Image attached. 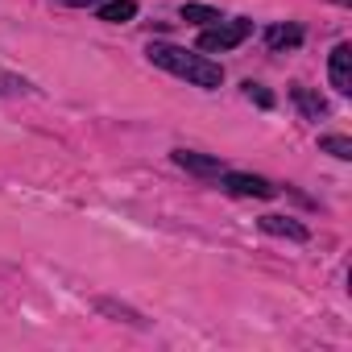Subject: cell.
Returning a JSON list of instances; mask_svg holds the SVG:
<instances>
[{
	"mask_svg": "<svg viewBox=\"0 0 352 352\" xmlns=\"http://www.w3.org/2000/svg\"><path fill=\"white\" fill-rule=\"evenodd\" d=\"M149 63L153 67H162V71H170V75H179V79H187V83H195V87H220L224 83V67L220 63H212V58H204V54H191V50H183V46H170V42H149Z\"/></svg>",
	"mask_w": 352,
	"mask_h": 352,
	"instance_id": "6da1fadb",
	"label": "cell"
},
{
	"mask_svg": "<svg viewBox=\"0 0 352 352\" xmlns=\"http://www.w3.org/2000/svg\"><path fill=\"white\" fill-rule=\"evenodd\" d=\"M253 34V21L249 17H236V21H216L199 34V50L208 54H220V50H236L245 38Z\"/></svg>",
	"mask_w": 352,
	"mask_h": 352,
	"instance_id": "7a4b0ae2",
	"label": "cell"
},
{
	"mask_svg": "<svg viewBox=\"0 0 352 352\" xmlns=\"http://www.w3.org/2000/svg\"><path fill=\"white\" fill-rule=\"evenodd\" d=\"M220 183H224V191L245 195V199H274V195H278L274 183L257 179V174H241V170H224V174H220Z\"/></svg>",
	"mask_w": 352,
	"mask_h": 352,
	"instance_id": "3957f363",
	"label": "cell"
},
{
	"mask_svg": "<svg viewBox=\"0 0 352 352\" xmlns=\"http://www.w3.org/2000/svg\"><path fill=\"white\" fill-rule=\"evenodd\" d=\"M327 75H331V87L336 91H352V46L348 42H340L336 50H331V58H327Z\"/></svg>",
	"mask_w": 352,
	"mask_h": 352,
	"instance_id": "277c9868",
	"label": "cell"
},
{
	"mask_svg": "<svg viewBox=\"0 0 352 352\" xmlns=\"http://www.w3.org/2000/svg\"><path fill=\"white\" fill-rule=\"evenodd\" d=\"M174 162L183 170H191V174H204V179H220L224 174L220 157H208V153H195V149H174Z\"/></svg>",
	"mask_w": 352,
	"mask_h": 352,
	"instance_id": "5b68a950",
	"label": "cell"
},
{
	"mask_svg": "<svg viewBox=\"0 0 352 352\" xmlns=\"http://www.w3.org/2000/svg\"><path fill=\"white\" fill-rule=\"evenodd\" d=\"M96 17L108 25H124L137 17V0H108V5H96Z\"/></svg>",
	"mask_w": 352,
	"mask_h": 352,
	"instance_id": "8992f818",
	"label": "cell"
},
{
	"mask_svg": "<svg viewBox=\"0 0 352 352\" xmlns=\"http://www.w3.org/2000/svg\"><path fill=\"white\" fill-rule=\"evenodd\" d=\"M261 228H265L270 236H290V241H307V236H311L298 220H286V216H261Z\"/></svg>",
	"mask_w": 352,
	"mask_h": 352,
	"instance_id": "52a82bcc",
	"label": "cell"
},
{
	"mask_svg": "<svg viewBox=\"0 0 352 352\" xmlns=\"http://www.w3.org/2000/svg\"><path fill=\"white\" fill-rule=\"evenodd\" d=\"M290 96H294V104L302 108V116H307V120H319V116H327V104H323V100H319L311 87L294 83V87H290Z\"/></svg>",
	"mask_w": 352,
	"mask_h": 352,
	"instance_id": "ba28073f",
	"label": "cell"
},
{
	"mask_svg": "<svg viewBox=\"0 0 352 352\" xmlns=\"http://www.w3.org/2000/svg\"><path fill=\"white\" fill-rule=\"evenodd\" d=\"M265 42H270L274 50H286V46H298V42H302V30H298V25H274V30L265 34Z\"/></svg>",
	"mask_w": 352,
	"mask_h": 352,
	"instance_id": "9c48e42d",
	"label": "cell"
},
{
	"mask_svg": "<svg viewBox=\"0 0 352 352\" xmlns=\"http://www.w3.org/2000/svg\"><path fill=\"white\" fill-rule=\"evenodd\" d=\"M183 21H195V25H216L220 13L212 5H183Z\"/></svg>",
	"mask_w": 352,
	"mask_h": 352,
	"instance_id": "30bf717a",
	"label": "cell"
},
{
	"mask_svg": "<svg viewBox=\"0 0 352 352\" xmlns=\"http://www.w3.org/2000/svg\"><path fill=\"white\" fill-rule=\"evenodd\" d=\"M319 149H323V153H331V157H340V162H348V157H352V141H348V137H323V141H319Z\"/></svg>",
	"mask_w": 352,
	"mask_h": 352,
	"instance_id": "8fae6325",
	"label": "cell"
},
{
	"mask_svg": "<svg viewBox=\"0 0 352 352\" xmlns=\"http://www.w3.org/2000/svg\"><path fill=\"white\" fill-rule=\"evenodd\" d=\"M245 96H249V100H257V104H261V108H274V96H270V91H265V87H261V83H253V79H249V83H245Z\"/></svg>",
	"mask_w": 352,
	"mask_h": 352,
	"instance_id": "7c38bea8",
	"label": "cell"
},
{
	"mask_svg": "<svg viewBox=\"0 0 352 352\" xmlns=\"http://www.w3.org/2000/svg\"><path fill=\"white\" fill-rule=\"evenodd\" d=\"M0 91H30V83L17 75H0Z\"/></svg>",
	"mask_w": 352,
	"mask_h": 352,
	"instance_id": "4fadbf2b",
	"label": "cell"
},
{
	"mask_svg": "<svg viewBox=\"0 0 352 352\" xmlns=\"http://www.w3.org/2000/svg\"><path fill=\"white\" fill-rule=\"evenodd\" d=\"M54 5H71V9H96L100 0H54Z\"/></svg>",
	"mask_w": 352,
	"mask_h": 352,
	"instance_id": "5bb4252c",
	"label": "cell"
},
{
	"mask_svg": "<svg viewBox=\"0 0 352 352\" xmlns=\"http://www.w3.org/2000/svg\"><path fill=\"white\" fill-rule=\"evenodd\" d=\"M336 5H352V0H336Z\"/></svg>",
	"mask_w": 352,
	"mask_h": 352,
	"instance_id": "9a60e30c",
	"label": "cell"
}]
</instances>
